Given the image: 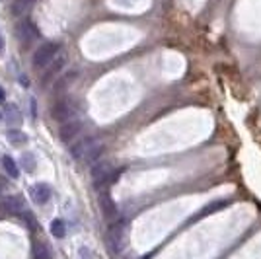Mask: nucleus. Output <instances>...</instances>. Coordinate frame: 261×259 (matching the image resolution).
I'll return each instance as SVG.
<instances>
[{"instance_id": "obj_12", "label": "nucleus", "mask_w": 261, "mask_h": 259, "mask_svg": "<svg viewBox=\"0 0 261 259\" xmlns=\"http://www.w3.org/2000/svg\"><path fill=\"white\" fill-rule=\"evenodd\" d=\"M33 4H35V0H14L10 6L12 16H23V14H28L33 8Z\"/></svg>"}, {"instance_id": "obj_5", "label": "nucleus", "mask_w": 261, "mask_h": 259, "mask_svg": "<svg viewBox=\"0 0 261 259\" xmlns=\"http://www.w3.org/2000/svg\"><path fill=\"white\" fill-rule=\"evenodd\" d=\"M37 35H39L37 28H35L32 22H28V20H23V22H20L16 25V37H18L22 43H32Z\"/></svg>"}, {"instance_id": "obj_11", "label": "nucleus", "mask_w": 261, "mask_h": 259, "mask_svg": "<svg viewBox=\"0 0 261 259\" xmlns=\"http://www.w3.org/2000/svg\"><path fill=\"white\" fill-rule=\"evenodd\" d=\"M230 205V199H218V201H215V203H208L199 215L193 216V220H197V218H205V216L213 215V213H217V211H220V209H224V206Z\"/></svg>"}, {"instance_id": "obj_23", "label": "nucleus", "mask_w": 261, "mask_h": 259, "mask_svg": "<svg viewBox=\"0 0 261 259\" xmlns=\"http://www.w3.org/2000/svg\"><path fill=\"white\" fill-rule=\"evenodd\" d=\"M0 117H2V115H0Z\"/></svg>"}, {"instance_id": "obj_16", "label": "nucleus", "mask_w": 261, "mask_h": 259, "mask_svg": "<svg viewBox=\"0 0 261 259\" xmlns=\"http://www.w3.org/2000/svg\"><path fill=\"white\" fill-rule=\"evenodd\" d=\"M51 234H53L55 238H65L66 226L61 218H55L53 222H51Z\"/></svg>"}, {"instance_id": "obj_20", "label": "nucleus", "mask_w": 261, "mask_h": 259, "mask_svg": "<svg viewBox=\"0 0 261 259\" xmlns=\"http://www.w3.org/2000/svg\"><path fill=\"white\" fill-rule=\"evenodd\" d=\"M6 189V177H0V193Z\"/></svg>"}, {"instance_id": "obj_6", "label": "nucleus", "mask_w": 261, "mask_h": 259, "mask_svg": "<svg viewBox=\"0 0 261 259\" xmlns=\"http://www.w3.org/2000/svg\"><path fill=\"white\" fill-rule=\"evenodd\" d=\"M53 117L59 123H66V121H72L74 119V109L68 101H57V106L53 108Z\"/></svg>"}, {"instance_id": "obj_2", "label": "nucleus", "mask_w": 261, "mask_h": 259, "mask_svg": "<svg viewBox=\"0 0 261 259\" xmlns=\"http://www.w3.org/2000/svg\"><path fill=\"white\" fill-rule=\"evenodd\" d=\"M59 53V45L57 43H43L35 53H33V65L35 66H49L55 61V57Z\"/></svg>"}, {"instance_id": "obj_17", "label": "nucleus", "mask_w": 261, "mask_h": 259, "mask_svg": "<svg viewBox=\"0 0 261 259\" xmlns=\"http://www.w3.org/2000/svg\"><path fill=\"white\" fill-rule=\"evenodd\" d=\"M35 166H37V160H35V156H33L32 152L22 154V168L25 170V172H33Z\"/></svg>"}, {"instance_id": "obj_4", "label": "nucleus", "mask_w": 261, "mask_h": 259, "mask_svg": "<svg viewBox=\"0 0 261 259\" xmlns=\"http://www.w3.org/2000/svg\"><path fill=\"white\" fill-rule=\"evenodd\" d=\"M23 203L20 197H6L0 201V216H18L22 215Z\"/></svg>"}, {"instance_id": "obj_13", "label": "nucleus", "mask_w": 261, "mask_h": 259, "mask_svg": "<svg viewBox=\"0 0 261 259\" xmlns=\"http://www.w3.org/2000/svg\"><path fill=\"white\" fill-rule=\"evenodd\" d=\"M65 57L63 55H59V57H55V61L49 65V68H47V72H45V82L47 80H51V78H55V76L61 72V68L65 66Z\"/></svg>"}, {"instance_id": "obj_10", "label": "nucleus", "mask_w": 261, "mask_h": 259, "mask_svg": "<svg viewBox=\"0 0 261 259\" xmlns=\"http://www.w3.org/2000/svg\"><path fill=\"white\" fill-rule=\"evenodd\" d=\"M121 238H123V224L117 222L109 228V246L113 251H119L121 249Z\"/></svg>"}, {"instance_id": "obj_8", "label": "nucleus", "mask_w": 261, "mask_h": 259, "mask_svg": "<svg viewBox=\"0 0 261 259\" xmlns=\"http://www.w3.org/2000/svg\"><path fill=\"white\" fill-rule=\"evenodd\" d=\"M32 197L37 205H45L49 199H51V187L47 184H37L33 185L32 189Z\"/></svg>"}, {"instance_id": "obj_3", "label": "nucleus", "mask_w": 261, "mask_h": 259, "mask_svg": "<svg viewBox=\"0 0 261 259\" xmlns=\"http://www.w3.org/2000/svg\"><path fill=\"white\" fill-rule=\"evenodd\" d=\"M113 175H115V170L109 162H96L92 166V179L98 187L109 184L113 179Z\"/></svg>"}, {"instance_id": "obj_19", "label": "nucleus", "mask_w": 261, "mask_h": 259, "mask_svg": "<svg viewBox=\"0 0 261 259\" xmlns=\"http://www.w3.org/2000/svg\"><path fill=\"white\" fill-rule=\"evenodd\" d=\"M2 164H4V170H6V173L10 175V177H18V166H16V162H14V158H10V156H4V160H2Z\"/></svg>"}, {"instance_id": "obj_14", "label": "nucleus", "mask_w": 261, "mask_h": 259, "mask_svg": "<svg viewBox=\"0 0 261 259\" xmlns=\"http://www.w3.org/2000/svg\"><path fill=\"white\" fill-rule=\"evenodd\" d=\"M33 259H51V251L43 242L33 244Z\"/></svg>"}, {"instance_id": "obj_18", "label": "nucleus", "mask_w": 261, "mask_h": 259, "mask_svg": "<svg viewBox=\"0 0 261 259\" xmlns=\"http://www.w3.org/2000/svg\"><path fill=\"white\" fill-rule=\"evenodd\" d=\"M8 139H10L14 146H22V144L28 142V137L23 135L22 131H8Z\"/></svg>"}, {"instance_id": "obj_15", "label": "nucleus", "mask_w": 261, "mask_h": 259, "mask_svg": "<svg viewBox=\"0 0 261 259\" xmlns=\"http://www.w3.org/2000/svg\"><path fill=\"white\" fill-rule=\"evenodd\" d=\"M4 117H6V121H10V123H20L22 121V113L18 111L16 106H6L4 108Z\"/></svg>"}, {"instance_id": "obj_9", "label": "nucleus", "mask_w": 261, "mask_h": 259, "mask_svg": "<svg viewBox=\"0 0 261 259\" xmlns=\"http://www.w3.org/2000/svg\"><path fill=\"white\" fill-rule=\"evenodd\" d=\"M99 206H101L103 216L109 218V220H113V218L117 216V206H115V201H113L108 193H103L101 197H99Z\"/></svg>"}, {"instance_id": "obj_21", "label": "nucleus", "mask_w": 261, "mask_h": 259, "mask_svg": "<svg viewBox=\"0 0 261 259\" xmlns=\"http://www.w3.org/2000/svg\"><path fill=\"white\" fill-rule=\"evenodd\" d=\"M4 97H6V92H4V88L0 86V103L4 101Z\"/></svg>"}, {"instance_id": "obj_1", "label": "nucleus", "mask_w": 261, "mask_h": 259, "mask_svg": "<svg viewBox=\"0 0 261 259\" xmlns=\"http://www.w3.org/2000/svg\"><path fill=\"white\" fill-rule=\"evenodd\" d=\"M103 154V142L96 139H82V141L72 146V158L84 160L88 164L99 162V156Z\"/></svg>"}, {"instance_id": "obj_7", "label": "nucleus", "mask_w": 261, "mask_h": 259, "mask_svg": "<svg viewBox=\"0 0 261 259\" xmlns=\"http://www.w3.org/2000/svg\"><path fill=\"white\" fill-rule=\"evenodd\" d=\"M78 133H80V123H78L76 119H72V121H66V123L61 125L59 137H61V141L63 142H70Z\"/></svg>"}, {"instance_id": "obj_22", "label": "nucleus", "mask_w": 261, "mask_h": 259, "mask_svg": "<svg viewBox=\"0 0 261 259\" xmlns=\"http://www.w3.org/2000/svg\"><path fill=\"white\" fill-rule=\"evenodd\" d=\"M4 49V39H2V35H0V51Z\"/></svg>"}]
</instances>
